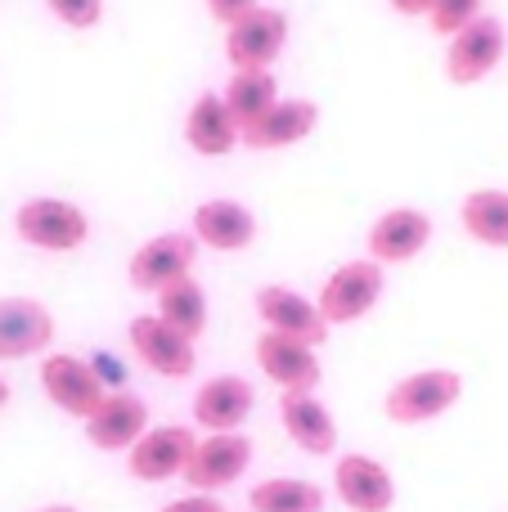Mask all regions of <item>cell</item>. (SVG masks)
Here are the masks:
<instances>
[{
	"mask_svg": "<svg viewBox=\"0 0 508 512\" xmlns=\"http://www.w3.org/2000/svg\"><path fill=\"white\" fill-rule=\"evenodd\" d=\"M14 234L36 252H77L90 239V216L86 207H77L72 198H54V194H36L27 203H18L14 212Z\"/></svg>",
	"mask_w": 508,
	"mask_h": 512,
	"instance_id": "obj_1",
	"label": "cell"
},
{
	"mask_svg": "<svg viewBox=\"0 0 508 512\" xmlns=\"http://www.w3.org/2000/svg\"><path fill=\"white\" fill-rule=\"evenodd\" d=\"M459 396H464V378L455 369H419L392 382V391L383 396V414L396 427H423L446 418L459 405Z\"/></svg>",
	"mask_w": 508,
	"mask_h": 512,
	"instance_id": "obj_2",
	"label": "cell"
},
{
	"mask_svg": "<svg viewBox=\"0 0 508 512\" xmlns=\"http://www.w3.org/2000/svg\"><path fill=\"white\" fill-rule=\"evenodd\" d=\"M383 288H387V265H378L374 256H356V261H342L338 270L320 283L315 301H320L324 324L342 328V324L365 319L369 310L383 301Z\"/></svg>",
	"mask_w": 508,
	"mask_h": 512,
	"instance_id": "obj_3",
	"label": "cell"
},
{
	"mask_svg": "<svg viewBox=\"0 0 508 512\" xmlns=\"http://www.w3.org/2000/svg\"><path fill=\"white\" fill-rule=\"evenodd\" d=\"M36 373H41L45 400H50L59 414L77 418V423H86V418L95 414V409L104 405V396H108V382L99 378L95 360H81V355L54 351V355H45Z\"/></svg>",
	"mask_w": 508,
	"mask_h": 512,
	"instance_id": "obj_4",
	"label": "cell"
},
{
	"mask_svg": "<svg viewBox=\"0 0 508 512\" xmlns=\"http://www.w3.org/2000/svg\"><path fill=\"white\" fill-rule=\"evenodd\" d=\"M194 261H198V239L194 234L167 230V234L144 239L140 248L131 252V261H126V279H131L135 292H153V297H158L162 288L189 279V274H194Z\"/></svg>",
	"mask_w": 508,
	"mask_h": 512,
	"instance_id": "obj_5",
	"label": "cell"
},
{
	"mask_svg": "<svg viewBox=\"0 0 508 512\" xmlns=\"http://www.w3.org/2000/svg\"><path fill=\"white\" fill-rule=\"evenodd\" d=\"M252 441L243 432H207L198 436V450L185 468V486L198 495H221L234 481L248 477L252 468Z\"/></svg>",
	"mask_w": 508,
	"mask_h": 512,
	"instance_id": "obj_6",
	"label": "cell"
},
{
	"mask_svg": "<svg viewBox=\"0 0 508 512\" xmlns=\"http://www.w3.org/2000/svg\"><path fill=\"white\" fill-rule=\"evenodd\" d=\"M194 450H198L194 427L158 423L131 445V454H126V472H131L135 481H144V486H162V481L185 477Z\"/></svg>",
	"mask_w": 508,
	"mask_h": 512,
	"instance_id": "obj_7",
	"label": "cell"
},
{
	"mask_svg": "<svg viewBox=\"0 0 508 512\" xmlns=\"http://www.w3.org/2000/svg\"><path fill=\"white\" fill-rule=\"evenodd\" d=\"M126 342H131V355L158 378H194L198 369V342H189L185 333L167 324L158 315H135L131 328H126Z\"/></svg>",
	"mask_w": 508,
	"mask_h": 512,
	"instance_id": "obj_8",
	"label": "cell"
},
{
	"mask_svg": "<svg viewBox=\"0 0 508 512\" xmlns=\"http://www.w3.org/2000/svg\"><path fill=\"white\" fill-rule=\"evenodd\" d=\"M288 45V14L275 5H257L252 14H243L239 23L225 27V59L234 72L270 68Z\"/></svg>",
	"mask_w": 508,
	"mask_h": 512,
	"instance_id": "obj_9",
	"label": "cell"
},
{
	"mask_svg": "<svg viewBox=\"0 0 508 512\" xmlns=\"http://www.w3.org/2000/svg\"><path fill=\"white\" fill-rule=\"evenodd\" d=\"M508 32L495 14H482L477 23H468L464 32H455L446 41V77L455 86H477L504 63Z\"/></svg>",
	"mask_w": 508,
	"mask_h": 512,
	"instance_id": "obj_10",
	"label": "cell"
},
{
	"mask_svg": "<svg viewBox=\"0 0 508 512\" xmlns=\"http://www.w3.org/2000/svg\"><path fill=\"white\" fill-rule=\"evenodd\" d=\"M257 369L266 373V382H275L279 396H293V391H315L324 378V364H320V346L311 342H297V337L284 333H261L257 346Z\"/></svg>",
	"mask_w": 508,
	"mask_h": 512,
	"instance_id": "obj_11",
	"label": "cell"
},
{
	"mask_svg": "<svg viewBox=\"0 0 508 512\" xmlns=\"http://www.w3.org/2000/svg\"><path fill=\"white\" fill-rule=\"evenodd\" d=\"M333 495L347 512H392L396 481L374 454H338L333 459Z\"/></svg>",
	"mask_w": 508,
	"mask_h": 512,
	"instance_id": "obj_12",
	"label": "cell"
},
{
	"mask_svg": "<svg viewBox=\"0 0 508 512\" xmlns=\"http://www.w3.org/2000/svg\"><path fill=\"white\" fill-rule=\"evenodd\" d=\"M252 306H257V319L266 324V333H284V337H297V342H311V346L329 342V324H324V315H320V301L288 288V283H266V288L252 297Z\"/></svg>",
	"mask_w": 508,
	"mask_h": 512,
	"instance_id": "obj_13",
	"label": "cell"
},
{
	"mask_svg": "<svg viewBox=\"0 0 508 512\" xmlns=\"http://www.w3.org/2000/svg\"><path fill=\"white\" fill-rule=\"evenodd\" d=\"M432 216L423 207H387L365 234V256L378 265H410L432 243Z\"/></svg>",
	"mask_w": 508,
	"mask_h": 512,
	"instance_id": "obj_14",
	"label": "cell"
},
{
	"mask_svg": "<svg viewBox=\"0 0 508 512\" xmlns=\"http://www.w3.org/2000/svg\"><path fill=\"white\" fill-rule=\"evenodd\" d=\"M86 441L99 454H131V445L149 432V400L135 391H108L104 405L86 418Z\"/></svg>",
	"mask_w": 508,
	"mask_h": 512,
	"instance_id": "obj_15",
	"label": "cell"
},
{
	"mask_svg": "<svg viewBox=\"0 0 508 512\" xmlns=\"http://www.w3.org/2000/svg\"><path fill=\"white\" fill-rule=\"evenodd\" d=\"M54 315L36 297H0V364L50 351Z\"/></svg>",
	"mask_w": 508,
	"mask_h": 512,
	"instance_id": "obj_16",
	"label": "cell"
},
{
	"mask_svg": "<svg viewBox=\"0 0 508 512\" xmlns=\"http://www.w3.org/2000/svg\"><path fill=\"white\" fill-rule=\"evenodd\" d=\"M189 409H194V423L203 432H239L252 418V409H257V391L239 373H216L194 391Z\"/></svg>",
	"mask_w": 508,
	"mask_h": 512,
	"instance_id": "obj_17",
	"label": "cell"
},
{
	"mask_svg": "<svg viewBox=\"0 0 508 512\" xmlns=\"http://www.w3.org/2000/svg\"><path fill=\"white\" fill-rule=\"evenodd\" d=\"M279 423H284L288 441L302 454H315V459L338 454V418H333V409L324 405L315 391L279 396Z\"/></svg>",
	"mask_w": 508,
	"mask_h": 512,
	"instance_id": "obj_18",
	"label": "cell"
},
{
	"mask_svg": "<svg viewBox=\"0 0 508 512\" xmlns=\"http://www.w3.org/2000/svg\"><path fill=\"white\" fill-rule=\"evenodd\" d=\"M189 234L198 239V248L212 252H243L257 243V216L239 203V198H207L194 207Z\"/></svg>",
	"mask_w": 508,
	"mask_h": 512,
	"instance_id": "obj_19",
	"label": "cell"
},
{
	"mask_svg": "<svg viewBox=\"0 0 508 512\" xmlns=\"http://www.w3.org/2000/svg\"><path fill=\"white\" fill-rule=\"evenodd\" d=\"M185 144L198 158H225L243 144V126L234 122L230 104L221 99V90H203L185 113Z\"/></svg>",
	"mask_w": 508,
	"mask_h": 512,
	"instance_id": "obj_20",
	"label": "cell"
},
{
	"mask_svg": "<svg viewBox=\"0 0 508 512\" xmlns=\"http://www.w3.org/2000/svg\"><path fill=\"white\" fill-rule=\"evenodd\" d=\"M315 126H320V108L302 95H288V99H279L261 122H252L248 131H243V149H252V153L293 149V144L311 140Z\"/></svg>",
	"mask_w": 508,
	"mask_h": 512,
	"instance_id": "obj_21",
	"label": "cell"
},
{
	"mask_svg": "<svg viewBox=\"0 0 508 512\" xmlns=\"http://www.w3.org/2000/svg\"><path fill=\"white\" fill-rule=\"evenodd\" d=\"M459 225L482 248H508V189H473L459 203Z\"/></svg>",
	"mask_w": 508,
	"mask_h": 512,
	"instance_id": "obj_22",
	"label": "cell"
},
{
	"mask_svg": "<svg viewBox=\"0 0 508 512\" xmlns=\"http://www.w3.org/2000/svg\"><path fill=\"white\" fill-rule=\"evenodd\" d=\"M221 99L230 104L234 122H239L243 131H248V126H252V122H261V117H266L284 95H279L275 72H270V68H252V72H234V77L225 81Z\"/></svg>",
	"mask_w": 508,
	"mask_h": 512,
	"instance_id": "obj_23",
	"label": "cell"
},
{
	"mask_svg": "<svg viewBox=\"0 0 508 512\" xmlns=\"http://www.w3.org/2000/svg\"><path fill=\"white\" fill-rule=\"evenodd\" d=\"M324 504H329L324 486L306 477H270L248 490L252 512H324Z\"/></svg>",
	"mask_w": 508,
	"mask_h": 512,
	"instance_id": "obj_24",
	"label": "cell"
},
{
	"mask_svg": "<svg viewBox=\"0 0 508 512\" xmlns=\"http://www.w3.org/2000/svg\"><path fill=\"white\" fill-rule=\"evenodd\" d=\"M158 319H167L176 333H185L189 342H198V337L207 333V292L203 283L189 274V279L171 283V288L158 292V310H153Z\"/></svg>",
	"mask_w": 508,
	"mask_h": 512,
	"instance_id": "obj_25",
	"label": "cell"
},
{
	"mask_svg": "<svg viewBox=\"0 0 508 512\" xmlns=\"http://www.w3.org/2000/svg\"><path fill=\"white\" fill-rule=\"evenodd\" d=\"M486 0H437L432 5V14H428V23H432V32L437 36H455V32H464L468 23H477V18L486 14Z\"/></svg>",
	"mask_w": 508,
	"mask_h": 512,
	"instance_id": "obj_26",
	"label": "cell"
},
{
	"mask_svg": "<svg viewBox=\"0 0 508 512\" xmlns=\"http://www.w3.org/2000/svg\"><path fill=\"white\" fill-rule=\"evenodd\" d=\"M45 9L72 32H90L104 23V0H45Z\"/></svg>",
	"mask_w": 508,
	"mask_h": 512,
	"instance_id": "obj_27",
	"label": "cell"
},
{
	"mask_svg": "<svg viewBox=\"0 0 508 512\" xmlns=\"http://www.w3.org/2000/svg\"><path fill=\"white\" fill-rule=\"evenodd\" d=\"M203 5H207V14H212L216 23L230 27V23H239L243 14H252V9H257L261 0H203Z\"/></svg>",
	"mask_w": 508,
	"mask_h": 512,
	"instance_id": "obj_28",
	"label": "cell"
},
{
	"mask_svg": "<svg viewBox=\"0 0 508 512\" xmlns=\"http://www.w3.org/2000/svg\"><path fill=\"white\" fill-rule=\"evenodd\" d=\"M158 512H225V504L216 495H198V490H189V495L171 499V504H162Z\"/></svg>",
	"mask_w": 508,
	"mask_h": 512,
	"instance_id": "obj_29",
	"label": "cell"
},
{
	"mask_svg": "<svg viewBox=\"0 0 508 512\" xmlns=\"http://www.w3.org/2000/svg\"><path fill=\"white\" fill-rule=\"evenodd\" d=\"M387 5H392V14H401V18H428L437 0H387Z\"/></svg>",
	"mask_w": 508,
	"mask_h": 512,
	"instance_id": "obj_30",
	"label": "cell"
},
{
	"mask_svg": "<svg viewBox=\"0 0 508 512\" xmlns=\"http://www.w3.org/2000/svg\"><path fill=\"white\" fill-rule=\"evenodd\" d=\"M41 512H81V508H72V504H45Z\"/></svg>",
	"mask_w": 508,
	"mask_h": 512,
	"instance_id": "obj_31",
	"label": "cell"
},
{
	"mask_svg": "<svg viewBox=\"0 0 508 512\" xmlns=\"http://www.w3.org/2000/svg\"><path fill=\"white\" fill-rule=\"evenodd\" d=\"M5 405H9V382L0 378V409H5Z\"/></svg>",
	"mask_w": 508,
	"mask_h": 512,
	"instance_id": "obj_32",
	"label": "cell"
}]
</instances>
